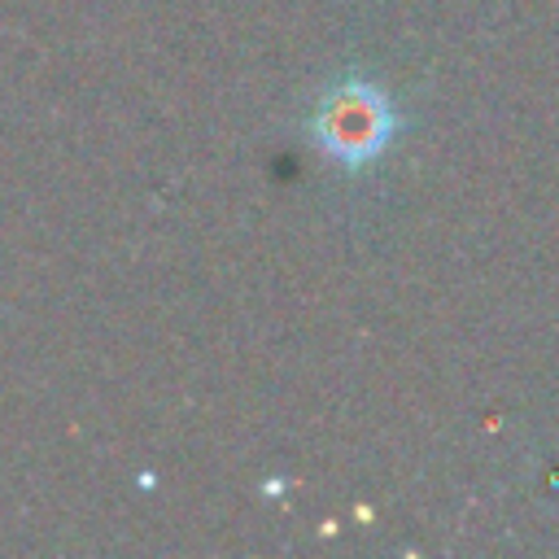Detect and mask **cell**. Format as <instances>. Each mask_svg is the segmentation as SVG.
Listing matches in <instances>:
<instances>
[{
  "instance_id": "obj_1",
  "label": "cell",
  "mask_w": 559,
  "mask_h": 559,
  "mask_svg": "<svg viewBox=\"0 0 559 559\" xmlns=\"http://www.w3.org/2000/svg\"><path fill=\"white\" fill-rule=\"evenodd\" d=\"M314 131H319V144L328 153H336L341 162H362L384 144L389 109L371 87L345 83L323 100V114H319Z\"/></svg>"
}]
</instances>
